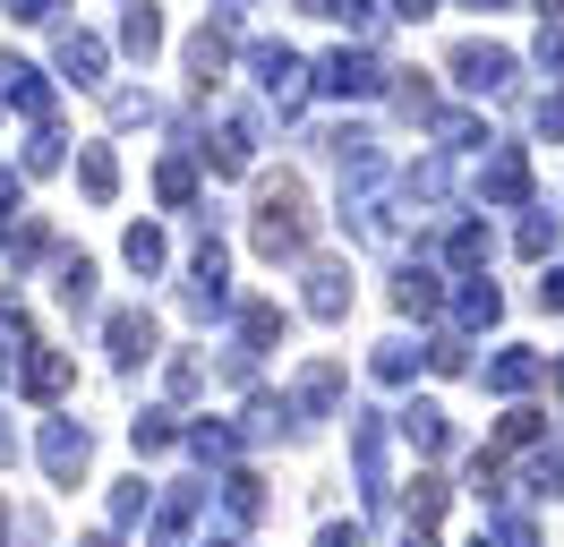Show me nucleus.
Masks as SVG:
<instances>
[{
	"label": "nucleus",
	"instance_id": "nucleus-1",
	"mask_svg": "<svg viewBox=\"0 0 564 547\" xmlns=\"http://www.w3.org/2000/svg\"><path fill=\"white\" fill-rule=\"evenodd\" d=\"M248 68H257V86H265V103H282V111H300L308 103V61L291 52V43H248Z\"/></svg>",
	"mask_w": 564,
	"mask_h": 547
},
{
	"label": "nucleus",
	"instance_id": "nucleus-2",
	"mask_svg": "<svg viewBox=\"0 0 564 547\" xmlns=\"http://www.w3.org/2000/svg\"><path fill=\"white\" fill-rule=\"evenodd\" d=\"M308 248V223H300V197L291 189H265V205H257V257H300Z\"/></svg>",
	"mask_w": 564,
	"mask_h": 547
},
{
	"label": "nucleus",
	"instance_id": "nucleus-3",
	"mask_svg": "<svg viewBox=\"0 0 564 547\" xmlns=\"http://www.w3.org/2000/svg\"><path fill=\"white\" fill-rule=\"evenodd\" d=\"M454 86L462 95H505L513 86V52L505 43H454Z\"/></svg>",
	"mask_w": 564,
	"mask_h": 547
},
{
	"label": "nucleus",
	"instance_id": "nucleus-4",
	"mask_svg": "<svg viewBox=\"0 0 564 547\" xmlns=\"http://www.w3.org/2000/svg\"><path fill=\"white\" fill-rule=\"evenodd\" d=\"M351 462H359V496H368V505L386 513V419H377V410H359L351 419Z\"/></svg>",
	"mask_w": 564,
	"mask_h": 547
},
{
	"label": "nucleus",
	"instance_id": "nucleus-5",
	"mask_svg": "<svg viewBox=\"0 0 564 547\" xmlns=\"http://www.w3.org/2000/svg\"><path fill=\"white\" fill-rule=\"evenodd\" d=\"M317 86L325 95H386V61H377V52H325L317 61Z\"/></svg>",
	"mask_w": 564,
	"mask_h": 547
},
{
	"label": "nucleus",
	"instance_id": "nucleus-6",
	"mask_svg": "<svg viewBox=\"0 0 564 547\" xmlns=\"http://www.w3.org/2000/svg\"><path fill=\"white\" fill-rule=\"evenodd\" d=\"M86 453H95V437H86V419H43V471L69 487L77 471H86Z\"/></svg>",
	"mask_w": 564,
	"mask_h": 547
},
{
	"label": "nucleus",
	"instance_id": "nucleus-7",
	"mask_svg": "<svg viewBox=\"0 0 564 547\" xmlns=\"http://www.w3.org/2000/svg\"><path fill=\"white\" fill-rule=\"evenodd\" d=\"M0 103H9V111H26V120H52V95H43V68L35 61H9V52H0Z\"/></svg>",
	"mask_w": 564,
	"mask_h": 547
},
{
	"label": "nucleus",
	"instance_id": "nucleus-8",
	"mask_svg": "<svg viewBox=\"0 0 564 547\" xmlns=\"http://www.w3.org/2000/svg\"><path fill=\"white\" fill-rule=\"evenodd\" d=\"M206 154H214V171H248L257 163V120H248V111H223L206 129Z\"/></svg>",
	"mask_w": 564,
	"mask_h": 547
},
{
	"label": "nucleus",
	"instance_id": "nucleus-9",
	"mask_svg": "<svg viewBox=\"0 0 564 547\" xmlns=\"http://www.w3.org/2000/svg\"><path fill=\"white\" fill-rule=\"evenodd\" d=\"M479 197H488V205H522V197H530V163H522V146H496L488 163H479Z\"/></svg>",
	"mask_w": 564,
	"mask_h": 547
},
{
	"label": "nucleus",
	"instance_id": "nucleus-10",
	"mask_svg": "<svg viewBox=\"0 0 564 547\" xmlns=\"http://www.w3.org/2000/svg\"><path fill=\"white\" fill-rule=\"evenodd\" d=\"M104 342H111V368H138L145 351H154V325H145V308H120L104 325Z\"/></svg>",
	"mask_w": 564,
	"mask_h": 547
},
{
	"label": "nucleus",
	"instance_id": "nucleus-11",
	"mask_svg": "<svg viewBox=\"0 0 564 547\" xmlns=\"http://www.w3.org/2000/svg\"><path fill=\"white\" fill-rule=\"evenodd\" d=\"M197 505H206V487H172L163 513H154V530H145V547H180V539H188V522H197Z\"/></svg>",
	"mask_w": 564,
	"mask_h": 547
},
{
	"label": "nucleus",
	"instance_id": "nucleus-12",
	"mask_svg": "<svg viewBox=\"0 0 564 547\" xmlns=\"http://www.w3.org/2000/svg\"><path fill=\"white\" fill-rule=\"evenodd\" d=\"M188 300H197V308H231V266H223V248H197V266H188Z\"/></svg>",
	"mask_w": 564,
	"mask_h": 547
},
{
	"label": "nucleus",
	"instance_id": "nucleus-13",
	"mask_svg": "<svg viewBox=\"0 0 564 547\" xmlns=\"http://www.w3.org/2000/svg\"><path fill=\"white\" fill-rule=\"evenodd\" d=\"M351 308V274L334 266V257H317L308 266V317H343Z\"/></svg>",
	"mask_w": 564,
	"mask_h": 547
},
{
	"label": "nucleus",
	"instance_id": "nucleus-14",
	"mask_svg": "<svg viewBox=\"0 0 564 547\" xmlns=\"http://www.w3.org/2000/svg\"><path fill=\"white\" fill-rule=\"evenodd\" d=\"M18 385H26V394H35V403H52V394H61V385H69V360H61V351H26V360H18Z\"/></svg>",
	"mask_w": 564,
	"mask_h": 547
},
{
	"label": "nucleus",
	"instance_id": "nucleus-15",
	"mask_svg": "<svg viewBox=\"0 0 564 547\" xmlns=\"http://www.w3.org/2000/svg\"><path fill=\"white\" fill-rule=\"evenodd\" d=\"M393 300L411 308V317H436V308H445V282H436V266H402V274H393Z\"/></svg>",
	"mask_w": 564,
	"mask_h": 547
},
{
	"label": "nucleus",
	"instance_id": "nucleus-16",
	"mask_svg": "<svg viewBox=\"0 0 564 547\" xmlns=\"http://www.w3.org/2000/svg\"><path fill=\"white\" fill-rule=\"evenodd\" d=\"M104 61H111V52H104V34H61V68H69V77H77V86H95V77H104Z\"/></svg>",
	"mask_w": 564,
	"mask_h": 547
},
{
	"label": "nucleus",
	"instance_id": "nucleus-17",
	"mask_svg": "<svg viewBox=\"0 0 564 547\" xmlns=\"http://www.w3.org/2000/svg\"><path fill=\"white\" fill-rule=\"evenodd\" d=\"M402 437L420 444V453H445L454 428H445V410H436V403H411V410H402Z\"/></svg>",
	"mask_w": 564,
	"mask_h": 547
},
{
	"label": "nucleus",
	"instance_id": "nucleus-18",
	"mask_svg": "<svg viewBox=\"0 0 564 547\" xmlns=\"http://www.w3.org/2000/svg\"><path fill=\"white\" fill-rule=\"evenodd\" d=\"M223 61H231V18H206V26H197V43H188V68H197V77H214Z\"/></svg>",
	"mask_w": 564,
	"mask_h": 547
},
{
	"label": "nucleus",
	"instance_id": "nucleus-19",
	"mask_svg": "<svg viewBox=\"0 0 564 547\" xmlns=\"http://www.w3.org/2000/svg\"><path fill=\"white\" fill-rule=\"evenodd\" d=\"M479 376H488L496 394H530V385H539V360H530V351H496Z\"/></svg>",
	"mask_w": 564,
	"mask_h": 547
},
{
	"label": "nucleus",
	"instance_id": "nucleus-20",
	"mask_svg": "<svg viewBox=\"0 0 564 547\" xmlns=\"http://www.w3.org/2000/svg\"><path fill=\"white\" fill-rule=\"evenodd\" d=\"M120 43H129L138 61H154V43H163V9H154V0H138V9L120 18Z\"/></svg>",
	"mask_w": 564,
	"mask_h": 547
},
{
	"label": "nucleus",
	"instance_id": "nucleus-21",
	"mask_svg": "<svg viewBox=\"0 0 564 547\" xmlns=\"http://www.w3.org/2000/svg\"><path fill=\"white\" fill-rule=\"evenodd\" d=\"M77 189H86L95 205L120 189V163H111V146H86V154H77Z\"/></svg>",
	"mask_w": 564,
	"mask_h": 547
},
{
	"label": "nucleus",
	"instance_id": "nucleus-22",
	"mask_svg": "<svg viewBox=\"0 0 564 547\" xmlns=\"http://www.w3.org/2000/svg\"><path fill=\"white\" fill-rule=\"evenodd\" d=\"M120 257H129V266H138V274H163V266H172V239L154 232V223H138V232L120 239Z\"/></svg>",
	"mask_w": 564,
	"mask_h": 547
},
{
	"label": "nucleus",
	"instance_id": "nucleus-23",
	"mask_svg": "<svg viewBox=\"0 0 564 547\" xmlns=\"http://www.w3.org/2000/svg\"><path fill=\"white\" fill-rule=\"evenodd\" d=\"M52 282H61V300H69L77 317L95 308V266H86V257H61V274H52Z\"/></svg>",
	"mask_w": 564,
	"mask_h": 547
},
{
	"label": "nucleus",
	"instance_id": "nucleus-24",
	"mask_svg": "<svg viewBox=\"0 0 564 547\" xmlns=\"http://www.w3.org/2000/svg\"><path fill=\"white\" fill-rule=\"evenodd\" d=\"M223 505H231V522H257V513H265V487H257V471H231V479H223Z\"/></svg>",
	"mask_w": 564,
	"mask_h": 547
},
{
	"label": "nucleus",
	"instance_id": "nucleus-25",
	"mask_svg": "<svg viewBox=\"0 0 564 547\" xmlns=\"http://www.w3.org/2000/svg\"><path fill=\"white\" fill-rule=\"evenodd\" d=\"M496 308H505V300H496V282H462L454 317H462V325H496Z\"/></svg>",
	"mask_w": 564,
	"mask_h": 547
},
{
	"label": "nucleus",
	"instance_id": "nucleus-26",
	"mask_svg": "<svg viewBox=\"0 0 564 547\" xmlns=\"http://www.w3.org/2000/svg\"><path fill=\"white\" fill-rule=\"evenodd\" d=\"M522 496H564V453H539V462H522Z\"/></svg>",
	"mask_w": 564,
	"mask_h": 547
},
{
	"label": "nucleus",
	"instance_id": "nucleus-27",
	"mask_svg": "<svg viewBox=\"0 0 564 547\" xmlns=\"http://www.w3.org/2000/svg\"><path fill=\"white\" fill-rule=\"evenodd\" d=\"M402 189H411V197H445V189H454V171H445V154H427V163H411V180H402Z\"/></svg>",
	"mask_w": 564,
	"mask_h": 547
},
{
	"label": "nucleus",
	"instance_id": "nucleus-28",
	"mask_svg": "<svg viewBox=\"0 0 564 547\" xmlns=\"http://www.w3.org/2000/svg\"><path fill=\"white\" fill-rule=\"evenodd\" d=\"M445 257H454V266H488V223H454Z\"/></svg>",
	"mask_w": 564,
	"mask_h": 547
},
{
	"label": "nucleus",
	"instance_id": "nucleus-29",
	"mask_svg": "<svg viewBox=\"0 0 564 547\" xmlns=\"http://www.w3.org/2000/svg\"><path fill=\"white\" fill-rule=\"evenodd\" d=\"M368 368L386 376V385H402V376L420 368V351H411V342H377V360H368Z\"/></svg>",
	"mask_w": 564,
	"mask_h": 547
},
{
	"label": "nucleus",
	"instance_id": "nucleus-30",
	"mask_svg": "<svg viewBox=\"0 0 564 547\" xmlns=\"http://www.w3.org/2000/svg\"><path fill=\"white\" fill-rule=\"evenodd\" d=\"M154 189H163V205H188V189H197V171H188V154H172V163L154 171Z\"/></svg>",
	"mask_w": 564,
	"mask_h": 547
},
{
	"label": "nucleus",
	"instance_id": "nucleus-31",
	"mask_svg": "<svg viewBox=\"0 0 564 547\" xmlns=\"http://www.w3.org/2000/svg\"><path fill=\"white\" fill-rule=\"evenodd\" d=\"M334 394H343V368H308L300 376V403L308 410H334Z\"/></svg>",
	"mask_w": 564,
	"mask_h": 547
},
{
	"label": "nucleus",
	"instance_id": "nucleus-32",
	"mask_svg": "<svg viewBox=\"0 0 564 547\" xmlns=\"http://www.w3.org/2000/svg\"><path fill=\"white\" fill-rule=\"evenodd\" d=\"M479 539H488V547H539V530H530L522 513H496V522L479 530Z\"/></svg>",
	"mask_w": 564,
	"mask_h": 547
},
{
	"label": "nucleus",
	"instance_id": "nucleus-33",
	"mask_svg": "<svg viewBox=\"0 0 564 547\" xmlns=\"http://www.w3.org/2000/svg\"><path fill=\"white\" fill-rule=\"evenodd\" d=\"M248 428H257V437H282V428H291V403L257 394V403H248Z\"/></svg>",
	"mask_w": 564,
	"mask_h": 547
},
{
	"label": "nucleus",
	"instance_id": "nucleus-34",
	"mask_svg": "<svg viewBox=\"0 0 564 547\" xmlns=\"http://www.w3.org/2000/svg\"><path fill=\"white\" fill-rule=\"evenodd\" d=\"M522 444H539V410H513V419L496 428V453H522Z\"/></svg>",
	"mask_w": 564,
	"mask_h": 547
},
{
	"label": "nucleus",
	"instance_id": "nucleus-35",
	"mask_svg": "<svg viewBox=\"0 0 564 547\" xmlns=\"http://www.w3.org/2000/svg\"><path fill=\"white\" fill-rule=\"evenodd\" d=\"M172 437H180V428H172V419H163V410H145L138 428H129V444H138V453H163V444H172Z\"/></svg>",
	"mask_w": 564,
	"mask_h": 547
},
{
	"label": "nucleus",
	"instance_id": "nucleus-36",
	"mask_svg": "<svg viewBox=\"0 0 564 547\" xmlns=\"http://www.w3.org/2000/svg\"><path fill=\"white\" fill-rule=\"evenodd\" d=\"M231 444H240V437H231V428H214V419H206V428H188V453H197V462H223Z\"/></svg>",
	"mask_w": 564,
	"mask_h": 547
},
{
	"label": "nucleus",
	"instance_id": "nucleus-37",
	"mask_svg": "<svg viewBox=\"0 0 564 547\" xmlns=\"http://www.w3.org/2000/svg\"><path fill=\"white\" fill-rule=\"evenodd\" d=\"M138 513H154V487H145V479H129V487L111 496V522H138Z\"/></svg>",
	"mask_w": 564,
	"mask_h": 547
},
{
	"label": "nucleus",
	"instance_id": "nucleus-38",
	"mask_svg": "<svg viewBox=\"0 0 564 547\" xmlns=\"http://www.w3.org/2000/svg\"><path fill=\"white\" fill-rule=\"evenodd\" d=\"M445 513V479H420V496H411V530H427Z\"/></svg>",
	"mask_w": 564,
	"mask_h": 547
},
{
	"label": "nucleus",
	"instance_id": "nucleus-39",
	"mask_svg": "<svg viewBox=\"0 0 564 547\" xmlns=\"http://www.w3.org/2000/svg\"><path fill=\"white\" fill-rule=\"evenodd\" d=\"M556 248V214H530L522 223V257H547Z\"/></svg>",
	"mask_w": 564,
	"mask_h": 547
},
{
	"label": "nucleus",
	"instance_id": "nucleus-40",
	"mask_svg": "<svg viewBox=\"0 0 564 547\" xmlns=\"http://www.w3.org/2000/svg\"><path fill=\"white\" fill-rule=\"evenodd\" d=\"M52 163H61V129L43 120V129H35V146H26V171H52Z\"/></svg>",
	"mask_w": 564,
	"mask_h": 547
},
{
	"label": "nucleus",
	"instance_id": "nucleus-41",
	"mask_svg": "<svg viewBox=\"0 0 564 547\" xmlns=\"http://www.w3.org/2000/svg\"><path fill=\"white\" fill-rule=\"evenodd\" d=\"M539 68H556V77H564V34H556V26L539 34Z\"/></svg>",
	"mask_w": 564,
	"mask_h": 547
},
{
	"label": "nucleus",
	"instance_id": "nucleus-42",
	"mask_svg": "<svg viewBox=\"0 0 564 547\" xmlns=\"http://www.w3.org/2000/svg\"><path fill=\"white\" fill-rule=\"evenodd\" d=\"M539 129H547V137H564V95H547V103H539Z\"/></svg>",
	"mask_w": 564,
	"mask_h": 547
},
{
	"label": "nucleus",
	"instance_id": "nucleus-43",
	"mask_svg": "<svg viewBox=\"0 0 564 547\" xmlns=\"http://www.w3.org/2000/svg\"><path fill=\"white\" fill-rule=\"evenodd\" d=\"M317 547H359V522H325V539Z\"/></svg>",
	"mask_w": 564,
	"mask_h": 547
},
{
	"label": "nucleus",
	"instance_id": "nucleus-44",
	"mask_svg": "<svg viewBox=\"0 0 564 547\" xmlns=\"http://www.w3.org/2000/svg\"><path fill=\"white\" fill-rule=\"evenodd\" d=\"M539 300H547V308H564V266H547V282H539Z\"/></svg>",
	"mask_w": 564,
	"mask_h": 547
},
{
	"label": "nucleus",
	"instance_id": "nucleus-45",
	"mask_svg": "<svg viewBox=\"0 0 564 547\" xmlns=\"http://www.w3.org/2000/svg\"><path fill=\"white\" fill-rule=\"evenodd\" d=\"M9 18H52V0H9Z\"/></svg>",
	"mask_w": 564,
	"mask_h": 547
},
{
	"label": "nucleus",
	"instance_id": "nucleus-46",
	"mask_svg": "<svg viewBox=\"0 0 564 547\" xmlns=\"http://www.w3.org/2000/svg\"><path fill=\"white\" fill-rule=\"evenodd\" d=\"M393 9H402V18H427V9H436V0H393Z\"/></svg>",
	"mask_w": 564,
	"mask_h": 547
},
{
	"label": "nucleus",
	"instance_id": "nucleus-47",
	"mask_svg": "<svg viewBox=\"0 0 564 547\" xmlns=\"http://www.w3.org/2000/svg\"><path fill=\"white\" fill-rule=\"evenodd\" d=\"M0 462H18V437H9V428H0Z\"/></svg>",
	"mask_w": 564,
	"mask_h": 547
},
{
	"label": "nucleus",
	"instance_id": "nucleus-48",
	"mask_svg": "<svg viewBox=\"0 0 564 547\" xmlns=\"http://www.w3.org/2000/svg\"><path fill=\"white\" fill-rule=\"evenodd\" d=\"M9 530H18V522H9V496H0V547H9Z\"/></svg>",
	"mask_w": 564,
	"mask_h": 547
},
{
	"label": "nucleus",
	"instance_id": "nucleus-49",
	"mask_svg": "<svg viewBox=\"0 0 564 547\" xmlns=\"http://www.w3.org/2000/svg\"><path fill=\"white\" fill-rule=\"evenodd\" d=\"M300 9H317V18H325V9H343V0H300Z\"/></svg>",
	"mask_w": 564,
	"mask_h": 547
},
{
	"label": "nucleus",
	"instance_id": "nucleus-50",
	"mask_svg": "<svg viewBox=\"0 0 564 547\" xmlns=\"http://www.w3.org/2000/svg\"><path fill=\"white\" fill-rule=\"evenodd\" d=\"M402 547H436V539H427V530H411V539H402Z\"/></svg>",
	"mask_w": 564,
	"mask_h": 547
},
{
	"label": "nucleus",
	"instance_id": "nucleus-51",
	"mask_svg": "<svg viewBox=\"0 0 564 547\" xmlns=\"http://www.w3.org/2000/svg\"><path fill=\"white\" fill-rule=\"evenodd\" d=\"M86 547H120V539H111V530H95V539H86Z\"/></svg>",
	"mask_w": 564,
	"mask_h": 547
},
{
	"label": "nucleus",
	"instance_id": "nucleus-52",
	"mask_svg": "<svg viewBox=\"0 0 564 547\" xmlns=\"http://www.w3.org/2000/svg\"><path fill=\"white\" fill-rule=\"evenodd\" d=\"M539 9H547V18H564V0H539Z\"/></svg>",
	"mask_w": 564,
	"mask_h": 547
},
{
	"label": "nucleus",
	"instance_id": "nucleus-53",
	"mask_svg": "<svg viewBox=\"0 0 564 547\" xmlns=\"http://www.w3.org/2000/svg\"><path fill=\"white\" fill-rule=\"evenodd\" d=\"M470 9H505V0H470Z\"/></svg>",
	"mask_w": 564,
	"mask_h": 547
},
{
	"label": "nucleus",
	"instance_id": "nucleus-54",
	"mask_svg": "<svg viewBox=\"0 0 564 547\" xmlns=\"http://www.w3.org/2000/svg\"><path fill=\"white\" fill-rule=\"evenodd\" d=\"M0 385H9V351H0Z\"/></svg>",
	"mask_w": 564,
	"mask_h": 547
},
{
	"label": "nucleus",
	"instance_id": "nucleus-55",
	"mask_svg": "<svg viewBox=\"0 0 564 547\" xmlns=\"http://www.w3.org/2000/svg\"><path fill=\"white\" fill-rule=\"evenodd\" d=\"M214 547H240V539H214Z\"/></svg>",
	"mask_w": 564,
	"mask_h": 547
},
{
	"label": "nucleus",
	"instance_id": "nucleus-56",
	"mask_svg": "<svg viewBox=\"0 0 564 547\" xmlns=\"http://www.w3.org/2000/svg\"><path fill=\"white\" fill-rule=\"evenodd\" d=\"M0 232H9V214H0Z\"/></svg>",
	"mask_w": 564,
	"mask_h": 547
},
{
	"label": "nucleus",
	"instance_id": "nucleus-57",
	"mask_svg": "<svg viewBox=\"0 0 564 547\" xmlns=\"http://www.w3.org/2000/svg\"><path fill=\"white\" fill-rule=\"evenodd\" d=\"M479 547H488V539H479Z\"/></svg>",
	"mask_w": 564,
	"mask_h": 547
},
{
	"label": "nucleus",
	"instance_id": "nucleus-58",
	"mask_svg": "<svg viewBox=\"0 0 564 547\" xmlns=\"http://www.w3.org/2000/svg\"><path fill=\"white\" fill-rule=\"evenodd\" d=\"M556 376H564V368H556Z\"/></svg>",
	"mask_w": 564,
	"mask_h": 547
}]
</instances>
